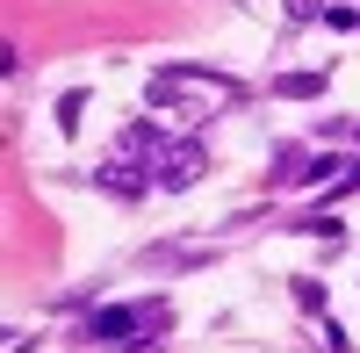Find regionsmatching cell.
Segmentation results:
<instances>
[{"mask_svg": "<svg viewBox=\"0 0 360 353\" xmlns=\"http://www.w3.org/2000/svg\"><path fill=\"white\" fill-rule=\"evenodd\" d=\"M202 173H209V152H202L195 137H173V144H166V159H159V188L180 195V188H195Z\"/></svg>", "mask_w": 360, "mask_h": 353, "instance_id": "cell-4", "label": "cell"}, {"mask_svg": "<svg viewBox=\"0 0 360 353\" xmlns=\"http://www.w3.org/2000/svg\"><path fill=\"white\" fill-rule=\"evenodd\" d=\"M324 86H332V72H281L274 94H281V101H317Z\"/></svg>", "mask_w": 360, "mask_h": 353, "instance_id": "cell-6", "label": "cell"}, {"mask_svg": "<svg viewBox=\"0 0 360 353\" xmlns=\"http://www.w3.org/2000/svg\"><path fill=\"white\" fill-rule=\"evenodd\" d=\"M288 296H295V310L332 317V296H324V281H317V274H288Z\"/></svg>", "mask_w": 360, "mask_h": 353, "instance_id": "cell-7", "label": "cell"}, {"mask_svg": "<svg viewBox=\"0 0 360 353\" xmlns=\"http://www.w3.org/2000/svg\"><path fill=\"white\" fill-rule=\"evenodd\" d=\"M79 115H86V94H65V101H58V130L79 137Z\"/></svg>", "mask_w": 360, "mask_h": 353, "instance_id": "cell-8", "label": "cell"}, {"mask_svg": "<svg viewBox=\"0 0 360 353\" xmlns=\"http://www.w3.org/2000/svg\"><path fill=\"white\" fill-rule=\"evenodd\" d=\"M281 8H288V22H324L332 0H281Z\"/></svg>", "mask_w": 360, "mask_h": 353, "instance_id": "cell-10", "label": "cell"}, {"mask_svg": "<svg viewBox=\"0 0 360 353\" xmlns=\"http://www.w3.org/2000/svg\"><path fill=\"white\" fill-rule=\"evenodd\" d=\"M245 86L231 72H209V65H159L152 72V101L159 108H180V115H209V108H231Z\"/></svg>", "mask_w": 360, "mask_h": 353, "instance_id": "cell-1", "label": "cell"}, {"mask_svg": "<svg viewBox=\"0 0 360 353\" xmlns=\"http://www.w3.org/2000/svg\"><path fill=\"white\" fill-rule=\"evenodd\" d=\"M173 325V310L152 296V303H101L86 310V339L101 346H159V332Z\"/></svg>", "mask_w": 360, "mask_h": 353, "instance_id": "cell-2", "label": "cell"}, {"mask_svg": "<svg viewBox=\"0 0 360 353\" xmlns=\"http://www.w3.org/2000/svg\"><path fill=\"white\" fill-rule=\"evenodd\" d=\"M288 231H295V238H317L324 252H339V245H346V224H339L332 210H303V217H288Z\"/></svg>", "mask_w": 360, "mask_h": 353, "instance_id": "cell-5", "label": "cell"}, {"mask_svg": "<svg viewBox=\"0 0 360 353\" xmlns=\"http://www.w3.org/2000/svg\"><path fill=\"white\" fill-rule=\"evenodd\" d=\"M324 346H332V353H353V339H346V332L332 325V317H324Z\"/></svg>", "mask_w": 360, "mask_h": 353, "instance_id": "cell-11", "label": "cell"}, {"mask_svg": "<svg viewBox=\"0 0 360 353\" xmlns=\"http://www.w3.org/2000/svg\"><path fill=\"white\" fill-rule=\"evenodd\" d=\"M346 195H360V159H346V173L324 188V202H346Z\"/></svg>", "mask_w": 360, "mask_h": 353, "instance_id": "cell-9", "label": "cell"}, {"mask_svg": "<svg viewBox=\"0 0 360 353\" xmlns=\"http://www.w3.org/2000/svg\"><path fill=\"white\" fill-rule=\"evenodd\" d=\"M94 188L115 195V202H137V195H152L159 181H152V166H137V159H123V152H108V159L94 166Z\"/></svg>", "mask_w": 360, "mask_h": 353, "instance_id": "cell-3", "label": "cell"}]
</instances>
